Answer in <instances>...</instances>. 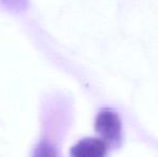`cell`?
Returning <instances> with one entry per match:
<instances>
[{"label": "cell", "instance_id": "cell-4", "mask_svg": "<svg viewBox=\"0 0 158 157\" xmlns=\"http://www.w3.org/2000/svg\"><path fill=\"white\" fill-rule=\"evenodd\" d=\"M0 8L14 13L24 12L28 8V0H0Z\"/></svg>", "mask_w": 158, "mask_h": 157}, {"label": "cell", "instance_id": "cell-1", "mask_svg": "<svg viewBox=\"0 0 158 157\" xmlns=\"http://www.w3.org/2000/svg\"><path fill=\"white\" fill-rule=\"evenodd\" d=\"M95 129L104 142L118 145L122 140V122L119 115L112 110H102L95 121Z\"/></svg>", "mask_w": 158, "mask_h": 157}, {"label": "cell", "instance_id": "cell-3", "mask_svg": "<svg viewBox=\"0 0 158 157\" xmlns=\"http://www.w3.org/2000/svg\"><path fill=\"white\" fill-rule=\"evenodd\" d=\"M32 157H58V152L52 143L42 140L35 147Z\"/></svg>", "mask_w": 158, "mask_h": 157}, {"label": "cell", "instance_id": "cell-2", "mask_svg": "<svg viewBox=\"0 0 158 157\" xmlns=\"http://www.w3.org/2000/svg\"><path fill=\"white\" fill-rule=\"evenodd\" d=\"M106 143L97 138L82 139L70 151V157H106Z\"/></svg>", "mask_w": 158, "mask_h": 157}]
</instances>
